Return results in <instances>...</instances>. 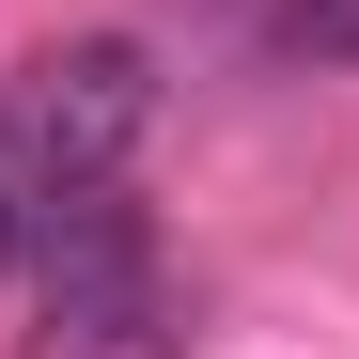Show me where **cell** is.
Listing matches in <instances>:
<instances>
[{"mask_svg": "<svg viewBox=\"0 0 359 359\" xmlns=\"http://www.w3.org/2000/svg\"><path fill=\"white\" fill-rule=\"evenodd\" d=\"M141 141H156V47L141 32H63L0 94V156H16L32 188H109Z\"/></svg>", "mask_w": 359, "mask_h": 359, "instance_id": "obj_1", "label": "cell"}, {"mask_svg": "<svg viewBox=\"0 0 359 359\" xmlns=\"http://www.w3.org/2000/svg\"><path fill=\"white\" fill-rule=\"evenodd\" d=\"M32 359H188V297L156 266H109V281H47V328Z\"/></svg>", "mask_w": 359, "mask_h": 359, "instance_id": "obj_2", "label": "cell"}, {"mask_svg": "<svg viewBox=\"0 0 359 359\" xmlns=\"http://www.w3.org/2000/svg\"><path fill=\"white\" fill-rule=\"evenodd\" d=\"M281 47L297 63H359V0H281Z\"/></svg>", "mask_w": 359, "mask_h": 359, "instance_id": "obj_3", "label": "cell"}, {"mask_svg": "<svg viewBox=\"0 0 359 359\" xmlns=\"http://www.w3.org/2000/svg\"><path fill=\"white\" fill-rule=\"evenodd\" d=\"M16 188H32V172L0 156V266H32V203H16Z\"/></svg>", "mask_w": 359, "mask_h": 359, "instance_id": "obj_4", "label": "cell"}]
</instances>
